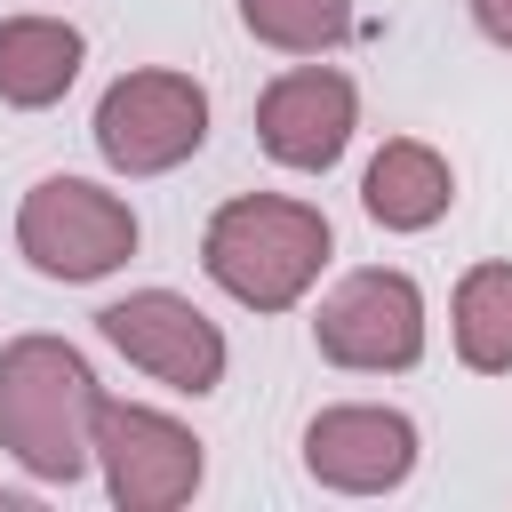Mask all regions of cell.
<instances>
[{"label":"cell","mask_w":512,"mask_h":512,"mask_svg":"<svg viewBox=\"0 0 512 512\" xmlns=\"http://www.w3.org/2000/svg\"><path fill=\"white\" fill-rule=\"evenodd\" d=\"M472 24H480L496 48H512V0H472Z\"/></svg>","instance_id":"cell-14"},{"label":"cell","mask_w":512,"mask_h":512,"mask_svg":"<svg viewBox=\"0 0 512 512\" xmlns=\"http://www.w3.org/2000/svg\"><path fill=\"white\" fill-rule=\"evenodd\" d=\"M352 128H360V88L336 64H288L256 96V144L296 176H328L344 160Z\"/></svg>","instance_id":"cell-8"},{"label":"cell","mask_w":512,"mask_h":512,"mask_svg":"<svg viewBox=\"0 0 512 512\" xmlns=\"http://www.w3.org/2000/svg\"><path fill=\"white\" fill-rule=\"evenodd\" d=\"M240 24L280 56H328L352 40V0H240Z\"/></svg>","instance_id":"cell-13"},{"label":"cell","mask_w":512,"mask_h":512,"mask_svg":"<svg viewBox=\"0 0 512 512\" xmlns=\"http://www.w3.org/2000/svg\"><path fill=\"white\" fill-rule=\"evenodd\" d=\"M328 216L312 200H288V192H232L208 232H200V264L208 280L248 304V312H288L304 304V288L320 280L328 264Z\"/></svg>","instance_id":"cell-2"},{"label":"cell","mask_w":512,"mask_h":512,"mask_svg":"<svg viewBox=\"0 0 512 512\" xmlns=\"http://www.w3.org/2000/svg\"><path fill=\"white\" fill-rule=\"evenodd\" d=\"M96 336L128 368H144L152 384H168V392H192L200 400V392L224 384V328L192 296H176V288H136L120 304H104L96 312Z\"/></svg>","instance_id":"cell-6"},{"label":"cell","mask_w":512,"mask_h":512,"mask_svg":"<svg viewBox=\"0 0 512 512\" xmlns=\"http://www.w3.org/2000/svg\"><path fill=\"white\" fill-rule=\"evenodd\" d=\"M312 344L352 376H400L424 360V288L392 264L344 272L312 312Z\"/></svg>","instance_id":"cell-5"},{"label":"cell","mask_w":512,"mask_h":512,"mask_svg":"<svg viewBox=\"0 0 512 512\" xmlns=\"http://www.w3.org/2000/svg\"><path fill=\"white\" fill-rule=\"evenodd\" d=\"M304 472L336 496H392L416 472V424L400 408H376V400L320 408L304 424Z\"/></svg>","instance_id":"cell-9"},{"label":"cell","mask_w":512,"mask_h":512,"mask_svg":"<svg viewBox=\"0 0 512 512\" xmlns=\"http://www.w3.org/2000/svg\"><path fill=\"white\" fill-rule=\"evenodd\" d=\"M96 408L104 384L64 336H16L0 352V448L32 480H80L96 464Z\"/></svg>","instance_id":"cell-1"},{"label":"cell","mask_w":512,"mask_h":512,"mask_svg":"<svg viewBox=\"0 0 512 512\" xmlns=\"http://www.w3.org/2000/svg\"><path fill=\"white\" fill-rule=\"evenodd\" d=\"M448 200H456V176H448V160H440L432 144H416V136H392V144L368 160V176H360V208H368L384 232H424V224L448 216Z\"/></svg>","instance_id":"cell-10"},{"label":"cell","mask_w":512,"mask_h":512,"mask_svg":"<svg viewBox=\"0 0 512 512\" xmlns=\"http://www.w3.org/2000/svg\"><path fill=\"white\" fill-rule=\"evenodd\" d=\"M16 256L40 280H104L136 256V208L88 176H40L16 200Z\"/></svg>","instance_id":"cell-3"},{"label":"cell","mask_w":512,"mask_h":512,"mask_svg":"<svg viewBox=\"0 0 512 512\" xmlns=\"http://www.w3.org/2000/svg\"><path fill=\"white\" fill-rule=\"evenodd\" d=\"M96 464H104V488L120 512H176V504H192V488L208 472L200 440L168 408H144V400L96 408Z\"/></svg>","instance_id":"cell-7"},{"label":"cell","mask_w":512,"mask_h":512,"mask_svg":"<svg viewBox=\"0 0 512 512\" xmlns=\"http://www.w3.org/2000/svg\"><path fill=\"white\" fill-rule=\"evenodd\" d=\"M80 56H88V40L64 16H0V104L48 112L80 80Z\"/></svg>","instance_id":"cell-11"},{"label":"cell","mask_w":512,"mask_h":512,"mask_svg":"<svg viewBox=\"0 0 512 512\" xmlns=\"http://www.w3.org/2000/svg\"><path fill=\"white\" fill-rule=\"evenodd\" d=\"M88 136H96L112 176H168L208 144V88L192 72H168V64L120 72L96 96V128Z\"/></svg>","instance_id":"cell-4"},{"label":"cell","mask_w":512,"mask_h":512,"mask_svg":"<svg viewBox=\"0 0 512 512\" xmlns=\"http://www.w3.org/2000/svg\"><path fill=\"white\" fill-rule=\"evenodd\" d=\"M448 336H456V360L472 376H504L512 368V264H472L456 280Z\"/></svg>","instance_id":"cell-12"}]
</instances>
